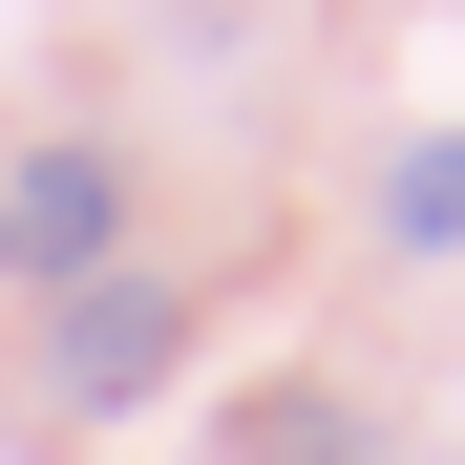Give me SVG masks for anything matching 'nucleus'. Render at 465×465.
Returning a JSON list of instances; mask_svg holds the SVG:
<instances>
[{
    "label": "nucleus",
    "instance_id": "f257e3e1",
    "mask_svg": "<svg viewBox=\"0 0 465 465\" xmlns=\"http://www.w3.org/2000/svg\"><path fill=\"white\" fill-rule=\"evenodd\" d=\"M170 360H191V275L127 254V275H85V296H43V402H64V423H127Z\"/></svg>",
    "mask_w": 465,
    "mask_h": 465
},
{
    "label": "nucleus",
    "instance_id": "f03ea898",
    "mask_svg": "<svg viewBox=\"0 0 465 465\" xmlns=\"http://www.w3.org/2000/svg\"><path fill=\"white\" fill-rule=\"evenodd\" d=\"M0 275L22 296L127 275V148H22V170H0Z\"/></svg>",
    "mask_w": 465,
    "mask_h": 465
},
{
    "label": "nucleus",
    "instance_id": "7ed1b4c3",
    "mask_svg": "<svg viewBox=\"0 0 465 465\" xmlns=\"http://www.w3.org/2000/svg\"><path fill=\"white\" fill-rule=\"evenodd\" d=\"M212 465H381V444L318 402V381H275V402H232V423H212Z\"/></svg>",
    "mask_w": 465,
    "mask_h": 465
},
{
    "label": "nucleus",
    "instance_id": "20e7f679",
    "mask_svg": "<svg viewBox=\"0 0 465 465\" xmlns=\"http://www.w3.org/2000/svg\"><path fill=\"white\" fill-rule=\"evenodd\" d=\"M381 232H402V254H465V127H423L402 170H381Z\"/></svg>",
    "mask_w": 465,
    "mask_h": 465
}]
</instances>
